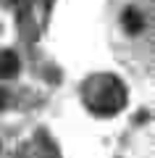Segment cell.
<instances>
[{
  "label": "cell",
  "mask_w": 155,
  "mask_h": 158,
  "mask_svg": "<svg viewBox=\"0 0 155 158\" xmlns=\"http://www.w3.org/2000/svg\"><path fill=\"white\" fill-rule=\"evenodd\" d=\"M6 103H8V95H6V90H3V87H0V108L6 106Z\"/></svg>",
  "instance_id": "277c9868"
},
{
  "label": "cell",
  "mask_w": 155,
  "mask_h": 158,
  "mask_svg": "<svg viewBox=\"0 0 155 158\" xmlns=\"http://www.w3.org/2000/svg\"><path fill=\"white\" fill-rule=\"evenodd\" d=\"M84 100L95 113L113 116L126 106V87L113 74H100V77H92L84 85Z\"/></svg>",
  "instance_id": "6da1fadb"
},
{
  "label": "cell",
  "mask_w": 155,
  "mask_h": 158,
  "mask_svg": "<svg viewBox=\"0 0 155 158\" xmlns=\"http://www.w3.org/2000/svg\"><path fill=\"white\" fill-rule=\"evenodd\" d=\"M18 71V56L13 50H3L0 53V79H11Z\"/></svg>",
  "instance_id": "3957f363"
},
{
  "label": "cell",
  "mask_w": 155,
  "mask_h": 158,
  "mask_svg": "<svg viewBox=\"0 0 155 158\" xmlns=\"http://www.w3.org/2000/svg\"><path fill=\"white\" fill-rule=\"evenodd\" d=\"M121 24H124V29H126L129 34H139L145 29V16H142V11H137V8H126L124 16H121Z\"/></svg>",
  "instance_id": "7a4b0ae2"
}]
</instances>
